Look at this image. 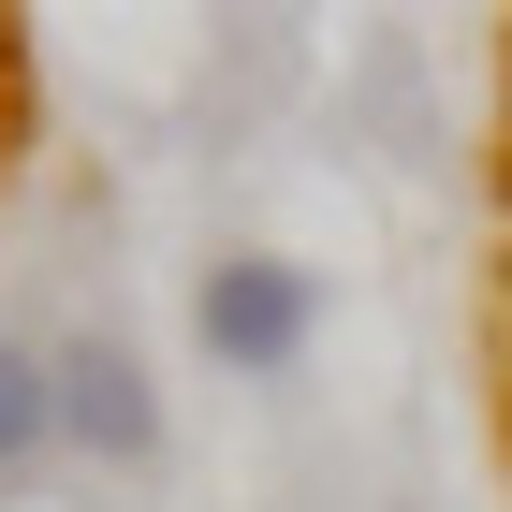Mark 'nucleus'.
<instances>
[{
  "label": "nucleus",
  "mask_w": 512,
  "mask_h": 512,
  "mask_svg": "<svg viewBox=\"0 0 512 512\" xmlns=\"http://www.w3.org/2000/svg\"><path fill=\"white\" fill-rule=\"evenodd\" d=\"M191 322H205V352H220V366H293V352H308V322H322V293H308V264L235 249V264H205Z\"/></svg>",
  "instance_id": "1"
},
{
  "label": "nucleus",
  "mask_w": 512,
  "mask_h": 512,
  "mask_svg": "<svg viewBox=\"0 0 512 512\" xmlns=\"http://www.w3.org/2000/svg\"><path fill=\"white\" fill-rule=\"evenodd\" d=\"M59 439H74V454H161V395H147V366L132 352H103V337H88V352H59Z\"/></svg>",
  "instance_id": "2"
},
{
  "label": "nucleus",
  "mask_w": 512,
  "mask_h": 512,
  "mask_svg": "<svg viewBox=\"0 0 512 512\" xmlns=\"http://www.w3.org/2000/svg\"><path fill=\"white\" fill-rule=\"evenodd\" d=\"M44 439H59V366L0 337V469H30Z\"/></svg>",
  "instance_id": "3"
}]
</instances>
